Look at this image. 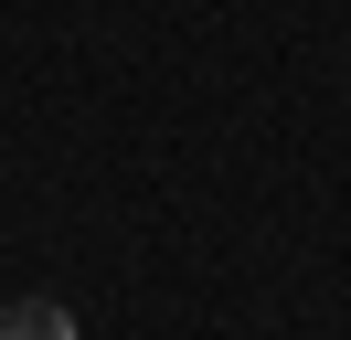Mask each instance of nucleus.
Instances as JSON below:
<instances>
[{
	"label": "nucleus",
	"instance_id": "1",
	"mask_svg": "<svg viewBox=\"0 0 351 340\" xmlns=\"http://www.w3.org/2000/svg\"><path fill=\"white\" fill-rule=\"evenodd\" d=\"M0 340H75V308L64 298H11L0 308Z\"/></svg>",
	"mask_w": 351,
	"mask_h": 340
}]
</instances>
